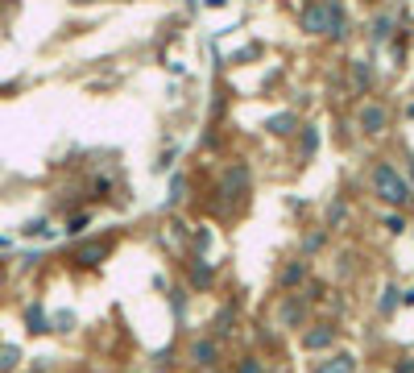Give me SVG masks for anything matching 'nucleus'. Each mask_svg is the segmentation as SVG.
Listing matches in <instances>:
<instances>
[{
    "mask_svg": "<svg viewBox=\"0 0 414 373\" xmlns=\"http://www.w3.org/2000/svg\"><path fill=\"white\" fill-rule=\"evenodd\" d=\"M377 191L386 199H393V203H402V199H410V191H406V183L398 178V174L390 171V166H377Z\"/></svg>",
    "mask_w": 414,
    "mask_h": 373,
    "instance_id": "obj_1",
    "label": "nucleus"
},
{
    "mask_svg": "<svg viewBox=\"0 0 414 373\" xmlns=\"http://www.w3.org/2000/svg\"><path fill=\"white\" fill-rule=\"evenodd\" d=\"M17 365V348H0V369H13Z\"/></svg>",
    "mask_w": 414,
    "mask_h": 373,
    "instance_id": "obj_2",
    "label": "nucleus"
}]
</instances>
